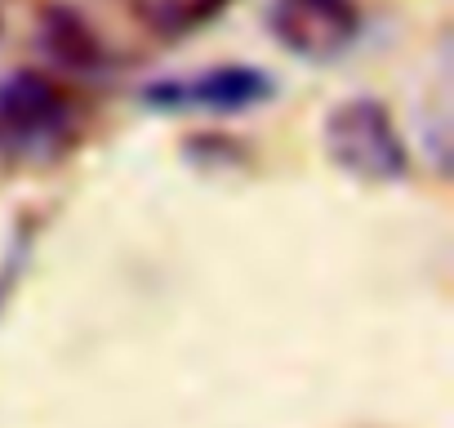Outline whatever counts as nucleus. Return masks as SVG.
Returning a JSON list of instances; mask_svg holds the SVG:
<instances>
[{"instance_id":"obj_1","label":"nucleus","mask_w":454,"mask_h":428,"mask_svg":"<svg viewBox=\"0 0 454 428\" xmlns=\"http://www.w3.org/2000/svg\"><path fill=\"white\" fill-rule=\"evenodd\" d=\"M325 152L330 161L361 183H401L410 174V147L379 99H343L325 116Z\"/></svg>"},{"instance_id":"obj_2","label":"nucleus","mask_w":454,"mask_h":428,"mask_svg":"<svg viewBox=\"0 0 454 428\" xmlns=\"http://www.w3.org/2000/svg\"><path fill=\"white\" fill-rule=\"evenodd\" d=\"M272 94H277L272 76L263 67H250V63H227V67L143 85V103L152 112H214V116L250 112V107L268 103Z\"/></svg>"},{"instance_id":"obj_3","label":"nucleus","mask_w":454,"mask_h":428,"mask_svg":"<svg viewBox=\"0 0 454 428\" xmlns=\"http://www.w3.org/2000/svg\"><path fill=\"white\" fill-rule=\"evenodd\" d=\"M268 32L294 59L330 63L361 36V5L356 0H272Z\"/></svg>"},{"instance_id":"obj_4","label":"nucleus","mask_w":454,"mask_h":428,"mask_svg":"<svg viewBox=\"0 0 454 428\" xmlns=\"http://www.w3.org/2000/svg\"><path fill=\"white\" fill-rule=\"evenodd\" d=\"M63 112H67V103H63L59 85L41 72H19L0 85V121L23 139H41V134L59 130Z\"/></svg>"},{"instance_id":"obj_5","label":"nucleus","mask_w":454,"mask_h":428,"mask_svg":"<svg viewBox=\"0 0 454 428\" xmlns=\"http://www.w3.org/2000/svg\"><path fill=\"white\" fill-rule=\"evenodd\" d=\"M125 14L156 41H183L209 28L232 0H121Z\"/></svg>"},{"instance_id":"obj_6","label":"nucleus","mask_w":454,"mask_h":428,"mask_svg":"<svg viewBox=\"0 0 454 428\" xmlns=\"http://www.w3.org/2000/svg\"><path fill=\"white\" fill-rule=\"evenodd\" d=\"M41 36H45L50 59L67 72H94L103 63V45L76 10H50L41 23Z\"/></svg>"}]
</instances>
